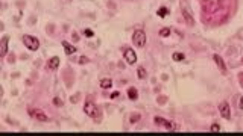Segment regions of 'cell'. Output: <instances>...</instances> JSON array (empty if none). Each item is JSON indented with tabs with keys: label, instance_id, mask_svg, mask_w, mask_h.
Listing matches in <instances>:
<instances>
[{
	"label": "cell",
	"instance_id": "obj_16",
	"mask_svg": "<svg viewBox=\"0 0 243 136\" xmlns=\"http://www.w3.org/2000/svg\"><path fill=\"white\" fill-rule=\"evenodd\" d=\"M172 58H173V60H176V62H181V60H184V58H185V56H184V53H179V51H175Z\"/></svg>",
	"mask_w": 243,
	"mask_h": 136
},
{
	"label": "cell",
	"instance_id": "obj_8",
	"mask_svg": "<svg viewBox=\"0 0 243 136\" xmlns=\"http://www.w3.org/2000/svg\"><path fill=\"white\" fill-rule=\"evenodd\" d=\"M182 17H184V20H185V23H187L188 26H193L195 24V18L192 17V14L188 12L187 8H182Z\"/></svg>",
	"mask_w": 243,
	"mask_h": 136
},
{
	"label": "cell",
	"instance_id": "obj_21",
	"mask_svg": "<svg viewBox=\"0 0 243 136\" xmlns=\"http://www.w3.org/2000/svg\"><path fill=\"white\" fill-rule=\"evenodd\" d=\"M53 104H55V106H63V104H64V101L61 100V98L55 97V98H53Z\"/></svg>",
	"mask_w": 243,
	"mask_h": 136
},
{
	"label": "cell",
	"instance_id": "obj_26",
	"mask_svg": "<svg viewBox=\"0 0 243 136\" xmlns=\"http://www.w3.org/2000/svg\"><path fill=\"white\" fill-rule=\"evenodd\" d=\"M73 40L74 41H79V36H78V33H76V32H73Z\"/></svg>",
	"mask_w": 243,
	"mask_h": 136
},
{
	"label": "cell",
	"instance_id": "obj_24",
	"mask_svg": "<svg viewBox=\"0 0 243 136\" xmlns=\"http://www.w3.org/2000/svg\"><path fill=\"white\" fill-rule=\"evenodd\" d=\"M88 62V58L87 56H81L79 58V64H87Z\"/></svg>",
	"mask_w": 243,
	"mask_h": 136
},
{
	"label": "cell",
	"instance_id": "obj_27",
	"mask_svg": "<svg viewBox=\"0 0 243 136\" xmlns=\"http://www.w3.org/2000/svg\"><path fill=\"white\" fill-rule=\"evenodd\" d=\"M119 97V92H117V91H116V92H112L111 94V98H117Z\"/></svg>",
	"mask_w": 243,
	"mask_h": 136
},
{
	"label": "cell",
	"instance_id": "obj_20",
	"mask_svg": "<svg viewBox=\"0 0 243 136\" xmlns=\"http://www.w3.org/2000/svg\"><path fill=\"white\" fill-rule=\"evenodd\" d=\"M154 121H155V124H157V126H163L166 119H164V118H161V117H155V118H154Z\"/></svg>",
	"mask_w": 243,
	"mask_h": 136
},
{
	"label": "cell",
	"instance_id": "obj_11",
	"mask_svg": "<svg viewBox=\"0 0 243 136\" xmlns=\"http://www.w3.org/2000/svg\"><path fill=\"white\" fill-rule=\"evenodd\" d=\"M63 47H64L65 55H73V53L76 51V47H74V45H72L70 42H67V41H63Z\"/></svg>",
	"mask_w": 243,
	"mask_h": 136
},
{
	"label": "cell",
	"instance_id": "obj_19",
	"mask_svg": "<svg viewBox=\"0 0 243 136\" xmlns=\"http://www.w3.org/2000/svg\"><path fill=\"white\" fill-rule=\"evenodd\" d=\"M140 119V113H131V117H129V121L134 124V123H137V121Z\"/></svg>",
	"mask_w": 243,
	"mask_h": 136
},
{
	"label": "cell",
	"instance_id": "obj_6",
	"mask_svg": "<svg viewBox=\"0 0 243 136\" xmlns=\"http://www.w3.org/2000/svg\"><path fill=\"white\" fill-rule=\"evenodd\" d=\"M219 112H220V115H222L225 119H230V118H231V109H230V104H228L226 101H222V103H220Z\"/></svg>",
	"mask_w": 243,
	"mask_h": 136
},
{
	"label": "cell",
	"instance_id": "obj_30",
	"mask_svg": "<svg viewBox=\"0 0 243 136\" xmlns=\"http://www.w3.org/2000/svg\"><path fill=\"white\" fill-rule=\"evenodd\" d=\"M242 62H243V58H242Z\"/></svg>",
	"mask_w": 243,
	"mask_h": 136
},
{
	"label": "cell",
	"instance_id": "obj_15",
	"mask_svg": "<svg viewBox=\"0 0 243 136\" xmlns=\"http://www.w3.org/2000/svg\"><path fill=\"white\" fill-rule=\"evenodd\" d=\"M137 76H138V79H146V76H147L146 68H144V67H138V70H137Z\"/></svg>",
	"mask_w": 243,
	"mask_h": 136
},
{
	"label": "cell",
	"instance_id": "obj_14",
	"mask_svg": "<svg viewBox=\"0 0 243 136\" xmlns=\"http://www.w3.org/2000/svg\"><path fill=\"white\" fill-rule=\"evenodd\" d=\"M163 126H164V128H167V130H176V128H179L176 124H173L172 121H167V119L164 121V124H163Z\"/></svg>",
	"mask_w": 243,
	"mask_h": 136
},
{
	"label": "cell",
	"instance_id": "obj_17",
	"mask_svg": "<svg viewBox=\"0 0 243 136\" xmlns=\"http://www.w3.org/2000/svg\"><path fill=\"white\" fill-rule=\"evenodd\" d=\"M167 12H169V9H167V8H159V9H158V17H161V18H164L166 17V15H167Z\"/></svg>",
	"mask_w": 243,
	"mask_h": 136
},
{
	"label": "cell",
	"instance_id": "obj_4",
	"mask_svg": "<svg viewBox=\"0 0 243 136\" xmlns=\"http://www.w3.org/2000/svg\"><path fill=\"white\" fill-rule=\"evenodd\" d=\"M29 113L32 115L37 121H41V123H46V121H49L47 115L41 110V109H29Z\"/></svg>",
	"mask_w": 243,
	"mask_h": 136
},
{
	"label": "cell",
	"instance_id": "obj_9",
	"mask_svg": "<svg viewBox=\"0 0 243 136\" xmlns=\"http://www.w3.org/2000/svg\"><path fill=\"white\" fill-rule=\"evenodd\" d=\"M59 60H61V59H59L58 56H53V58L49 59V62L46 64V67H47L49 70H56L58 65H59Z\"/></svg>",
	"mask_w": 243,
	"mask_h": 136
},
{
	"label": "cell",
	"instance_id": "obj_3",
	"mask_svg": "<svg viewBox=\"0 0 243 136\" xmlns=\"http://www.w3.org/2000/svg\"><path fill=\"white\" fill-rule=\"evenodd\" d=\"M132 41L135 44V47L143 49L144 45H146V33H144L143 30H135L134 35H132Z\"/></svg>",
	"mask_w": 243,
	"mask_h": 136
},
{
	"label": "cell",
	"instance_id": "obj_28",
	"mask_svg": "<svg viewBox=\"0 0 243 136\" xmlns=\"http://www.w3.org/2000/svg\"><path fill=\"white\" fill-rule=\"evenodd\" d=\"M239 108H240V109H243V97L240 98V101H239Z\"/></svg>",
	"mask_w": 243,
	"mask_h": 136
},
{
	"label": "cell",
	"instance_id": "obj_29",
	"mask_svg": "<svg viewBox=\"0 0 243 136\" xmlns=\"http://www.w3.org/2000/svg\"><path fill=\"white\" fill-rule=\"evenodd\" d=\"M239 82H240V85L243 86V74H240V76H239Z\"/></svg>",
	"mask_w": 243,
	"mask_h": 136
},
{
	"label": "cell",
	"instance_id": "obj_25",
	"mask_svg": "<svg viewBox=\"0 0 243 136\" xmlns=\"http://www.w3.org/2000/svg\"><path fill=\"white\" fill-rule=\"evenodd\" d=\"M70 101H72V103H76V101H78V95H74V97H70Z\"/></svg>",
	"mask_w": 243,
	"mask_h": 136
},
{
	"label": "cell",
	"instance_id": "obj_18",
	"mask_svg": "<svg viewBox=\"0 0 243 136\" xmlns=\"http://www.w3.org/2000/svg\"><path fill=\"white\" fill-rule=\"evenodd\" d=\"M159 36H163V38H166V36H170V29L163 27L161 30H159Z\"/></svg>",
	"mask_w": 243,
	"mask_h": 136
},
{
	"label": "cell",
	"instance_id": "obj_5",
	"mask_svg": "<svg viewBox=\"0 0 243 136\" xmlns=\"http://www.w3.org/2000/svg\"><path fill=\"white\" fill-rule=\"evenodd\" d=\"M123 56H125V60L129 64V65H134L137 62V55L132 49H125L123 51Z\"/></svg>",
	"mask_w": 243,
	"mask_h": 136
},
{
	"label": "cell",
	"instance_id": "obj_2",
	"mask_svg": "<svg viewBox=\"0 0 243 136\" xmlns=\"http://www.w3.org/2000/svg\"><path fill=\"white\" fill-rule=\"evenodd\" d=\"M23 42H25V45L30 51H35V50H38V47H40V41H38V38L32 36V35H25L23 36Z\"/></svg>",
	"mask_w": 243,
	"mask_h": 136
},
{
	"label": "cell",
	"instance_id": "obj_12",
	"mask_svg": "<svg viewBox=\"0 0 243 136\" xmlns=\"http://www.w3.org/2000/svg\"><path fill=\"white\" fill-rule=\"evenodd\" d=\"M128 97H129V100H137L138 98V91H137V88H134V86L128 88Z\"/></svg>",
	"mask_w": 243,
	"mask_h": 136
},
{
	"label": "cell",
	"instance_id": "obj_1",
	"mask_svg": "<svg viewBox=\"0 0 243 136\" xmlns=\"http://www.w3.org/2000/svg\"><path fill=\"white\" fill-rule=\"evenodd\" d=\"M84 112H85L88 117L94 118V119L99 118V108H97V106H96L93 101H91V100H87V101H85V104H84Z\"/></svg>",
	"mask_w": 243,
	"mask_h": 136
},
{
	"label": "cell",
	"instance_id": "obj_23",
	"mask_svg": "<svg viewBox=\"0 0 243 136\" xmlns=\"http://www.w3.org/2000/svg\"><path fill=\"white\" fill-rule=\"evenodd\" d=\"M219 130H220V126L217 123H214V124L211 126V132H219Z\"/></svg>",
	"mask_w": 243,
	"mask_h": 136
},
{
	"label": "cell",
	"instance_id": "obj_22",
	"mask_svg": "<svg viewBox=\"0 0 243 136\" xmlns=\"http://www.w3.org/2000/svg\"><path fill=\"white\" fill-rule=\"evenodd\" d=\"M84 33H85L88 38H91V36L94 35V32H93V30H91V29H85V30H84Z\"/></svg>",
	"mask_w": 243,
	"mask_h": 136
},
{
	"label": "cell",
	"instance_id": "obj_10",
	"mask_svg": "<svg viewBox=\"0 0 243 136\" xmlns=\"http://www.w3.org/2000/svg\"><path fill=\"white\" fill-rule=\"evenodd\" d=\"M213 59H214L216 65L219 67V70L222 71V73H226V65H225V62H223V59L220 58L219 55H214V56H213Z\"/></svg>",
	"mask_w": 243,
	"mask_h": 136
},
{
	"label": "cell",
	"instance_id": "obj_7",
	"mask_svg": "<svg viewBox=\"0 0 243 136\" xmlns=\"http://www.w3.org/2000/svg\"><path fill=\"white\" fill-rule=\"evenodd\" d=\"M8 41H9L8 36H3L2 41H0V56L2 58H5L6 53H8Z\"/></svg>",
	"mask_w": 243,
	"mask_h": 136
},
{
	"label": "cell",
	"instance_id": "obj_13",
	"mask_svg": "<svg viewBox=\"0 0 243 136\" xmlns=\"http://www.w3.org/2000/svg\"><path fill=\"white\" fill-rule=\"evenodd\" d=\"M112 86V80L111 79H102L100 80V88L102 89H110Z\"/></svg>",
	"mask_w": 243,
	"mask_h": 136
}]
</instances>
